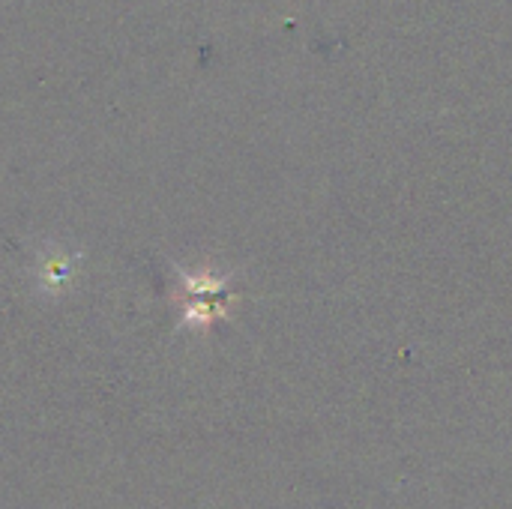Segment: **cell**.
I'll return each mask as SVG.
<instances>
[{"mask_svg": "<svg viewBox=\"0 0 512 509\" xmlns=\"http://www.w3.org/2000/svg\"><path fill=\"white\" fill-rule=\"evenodd\" d=\"M183 279V321L189 327H210L219 318H228L237 294L231 291V276H216L210 270L180 273Z\"/></svg>", "mask_w": 512, "mask_h": 509, "instance_id": "cell-1", "label": "cell"}]
</instances>
